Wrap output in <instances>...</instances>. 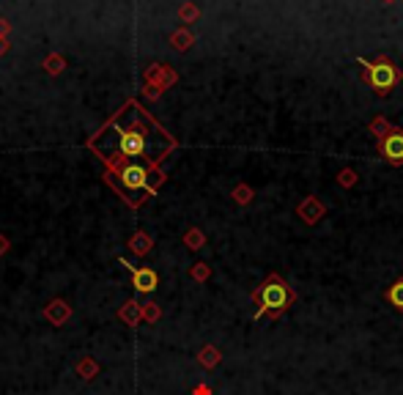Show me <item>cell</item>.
I'll return each mask as SVG.
<instances>
[{"instance_id":"cell-1","label":"cell","mask_w":403,"mask_h":395,"mask_svg":"<svg viewBox=\"0 0 403 395\" xmlns=\"http://www.w3.org/2000/svg\"><path fill=\"white\" fill-rule=\"evenodd\" d=\"M294 299H297V291H294L280 274H269V277L253 291V302L258 305L255 318H261V316L280 318L283 313L294 305Z\"/></svg>"},{"instance_id":"cell-2","label":"cell","mask_w":403,"mask_h":395,"mask_svg":"<svg viewBox=\"0 0 403 395\" xmlns=\"http://www.w3.org/2000/svg\"><path fill=\"white\" fill-rule=\"evenodd\" d=\"M360 66H365V80H368V85L379 96H387L395 85L401 83V69L390 61V58H379L376 63L360 61Z\"/></svg>"},{"instance_id":"cell-3","label":"cell","mask_w":403,"mask_h":395,"mask_svg":"<svg viewBox=\"0 0 403 395\" xmlns=\"http://www.w3.org/2000/svg\"><path fill=\"white\" fill-rule=\"evenodd\" d=\"M379 151L387 162L392 165H403V132L401 129H390L379 140Z\"/></svg>"},{"instance_id":"cell-4","label":"cell","mask_w":403,"mask_h":395,"mask_svg":"<svg viewBox=\"0 0 403 395\" xmlns=\"http://www.w3.org/2000/svg\"><path fill=\"white\" fill-rule=\"evenodd\" d=\"M118 264H124L129 272H132V283H135V289L140 294H151L157 286H159V277H157V272L154 269H149V267H140V269H135L132 264H127L124 258L118 261Z\"/></svg>"},{"instance_id":"cell-5","label":"cell","mask_w":403,"mask_h":395,"mask_svg":"<svg viewBox=\"0 0 403 395\" xmlns=\"http://www.w3.org/2000/svg\"><path fill=\"white\" fill-rule=\"evenodd\" d=\"M143 151H146V135L137 126H132L129 132L121 135V154L124 157H140Z\"/></svg>"},{"instance_id":"cell-6","label":"cell","mask_w":403,"mask_h":395,"mask_svg":"<svg viewBox=\"0 0 403 395\" xmlns=\"http://www.w3.org/2000/svg\"><path fill=\"white\" fill-rule=\"evenodd\" d=\"M121 179H124V184H127L129 189H140V187H146L149 173H146V167H140V165H127L124 173H121Z\"/></svg>"},{"instance_id":"cell-7","label":"cell","mask_w":403,"mask_h":395,"mask_svg":"<svg viewBox=\"0 0 403 395\" xmlns=\"http://www.w3.org/2000/svg\"><path fill=\"white\" fill-rule=\"evenodd\" d=\"M47 318H50V321H52V324H64L66 321V316H69V308H66L64 302H61V299H58V302H52V305H47Z\"/></svg>"},{"instance_id":"cell-8","label":"cell","mask_w":403,"mask_h":395,"mask_svg":"<svg viewBox=\"0 0 403 395\" xmlns=\"http://www.w3.org/2000/svg\"><path fill=\"white\" fill-rule=\"evenodd\" d=\"M305 217H307V223H316L321 214H324V206H321L316 198H307L305 204H302V208H299Z\"/></svg>"},{"instance_id":"cell-9","label":"cell","mask_w":403,"mask_h":395,"mask_svg":"<svg viewBox=\"0 0 403 395\" xmlns=\"http://www.w3.org/2000/svg\"><path fill=\"white\" fill-rule=\"evenodd\" d=\"M387 299H390V305H392V308L403 311V277H401V280H395V283L390 286V291H387Z\"/></svg>"},{"instance_id":"cell-10","label":"cell","mask_w":403,"mask_h":395,"mask_svg":"<svg viewBox=\"0 0 403 395\" xmlns=\"http://www.w3.org/2000/svg\"><path fill=\"white\" fill-rule=\"evenodd\" d=\"M129 247L135 250L137 255H146L151 250V239H149V233H135L132 239H129Z\"/></svg>"},{"instance_id":"cell-11","label":"cell","mask_w":403,"mask_h":395,"mask_svg":"<svg viewBox=\"0 0 403 395\" xmlns=\"http://www.w3.org/2000/svg\"><path fill=\"white\" fill-rule=\"evenodd\" d=\"M198 360H200V365H206V368H212V365H217V362H220V352H217L214 346H206L203 352L198 354Z\"/></svg>"},{"instance_id":"cell-12","label":"cell","mask_w":403,"mask_h":395,"mask_svg":"<svg viewBox=\"0 0 403 395\" xmlns=\"http://www.w3.org/2000/svg\"><path fill=\"white\" fill-rule=\"evenodd\" d=\"M190 44H192V36L187 33V30H181V33H176V36H173V47H176V50H187Z\"/></svg>"},{"instance_id":"cell-13","label":"cell","mask_w":403,"mask_h":395,"mask_svg":"<svg viewBox=\"0 0 403 395\" xmlns=\"http://www.w3.org/2000/svg\"><path fill=\"white\" fill-rule=\"evenodd\" d=\"M44 69H47L50 74H58V72H64V61H61L58 55H52V58L44 61Z\"/></svg>"},{"instance_id":"cell-14","label":"cell","mask_w":403,"mask_h":395,"mask_svg":"<svg viewBox=\"0 0 403 395\" xmlns=\"http://www.w3.org/2000/svg\"><path fill=\"white\" fill-rule=\"evenodd\" d=\"M236 201H239V204H250V201H253V189H250V187H239V189H236Z\"/></svg>"},{"instance_id":"cell-15","label":"cell","mask_w":403,"mask_h":395,"mask_svg":"<svg viewBox=\"0 0 403 395\" xmlns=\"http://www.w3.org/2000/svg\"><path fill=\"white\" fill-rule=\"evenodd\" d=\"M370 129H373V135H376L379 140H382L384 135L390 132V129H387V121H384V118H379V121H373V126H370Z\"/></svg>"},{"instance_id":"cell-16","label":"cell","mask_w":403,"mask_h":395,"mask_svg":"<svg viewBox=\"0 0 403 395\" xmlns=\"http://www.w3.org/2000/svg\"><path fill=\"white\" fill-rule=\"evenodd\" d=\"M178 17H181V20H195V17H198V9H195V6H184V9H181V11H178Z\"/></svg>"},{"instance_id":"cell-17","label":"cell","mask_w":403,"mask_h":395,"mask_svg":"<svg viewBox=\"0 0 403 395\" xmlns=\"http://www.w3.org/2000/svg\"><path fill=\"white\" fill-rule=\"evenodd\" d=\"M187 245H190V247H200V245H203V236H200L198 230H192L190 236H187Z\"/></svg>"},{"instance_id":"cell-18","label":"cell","mask_w":403,"mask_h":395,"mask_svg":"<svg viewBox=\"0 0 403 395\" xmlns=\"http://www.w3.org/2000/svg\"><path fill=\"white\" fill-rule=\"evenodd\" d=\"M340 182H343V184H351V182H354V173H351V170H343V179H340Z\"/></svg>"},{"instance_id":"cell-19","label":"cell","mask_w":403,"mask_h":395,"mask_svg":"<svg viewBox=\"0 0 403 395\" xmlns=\"http://www.w3.org/2000/svg\"><path fill=\"white\" fill-rule=\"evenodd\" d=\"M8 30H11V25H8L6 20H0V39H3V36H6Z\"/></svg>"},{"instance_id":"cell-20","label":"cell","mask_w":403,"mask_h":395,"mask_svg":"<svg viewBox=\"0 0 403 395\" xmlns=\"http://www.w3.org/2000/svg\"><path fill=\"white\" fill-rule=\"evenodd\" d=\"M206 274H209L206 267H198V269H195V277H198V280H200V277H206Z\"/></svg>"},{"instance_id":"cell-21","label":"cell","mask_w":403,"mask_h":395,"mask_svg":"<svg viewBox=\"0 0 403 395\" xmlns=\"http://www.w3.org/2000/svg\"><path fill=\"white\" fill-rule=\"evenodd\" d=\"M195 395H212V390L203 384V387H195Z\"/></svg>"},{"instance_id":"cell-22","label":"cell","mask_w":403,"mask_h":395,"mask_svg":"<svg viewBox=\"0 0 403 395\" xmlns=\"http://www.w3.org/2000/svg\"><path fill=\"white\" fill-rule=\"evenodd\" d=\"M3 250H8V239H3V236H0V252H3Z\"/></svg>"},{"instance_id":"cell-23","label":"cell","mask_w":403,"mask_h":395,"mask_svg":"<svg viewBox=\"0 0 403 395\" xmlns=\"http://www.w3.org/2000/svg\"><path fill=\"white\" fill-rule=\"evenodd\" d=\"M6 50H8V42H6V39H0V52H6Z\"/></svg>"},{"instance_id":"cell-24","label":"cell","mask_w":403,"mask_h":395,"mask_svg":"<svg viewBox=\"0 0 403 395\" xmlns=\"http://www.w3.org/2000/svg\"><path fill=\"white\" fill-rule=\"evenodd\" d=\"M384 3H392V0H384Z\"/></svg>"}]
</instances>
